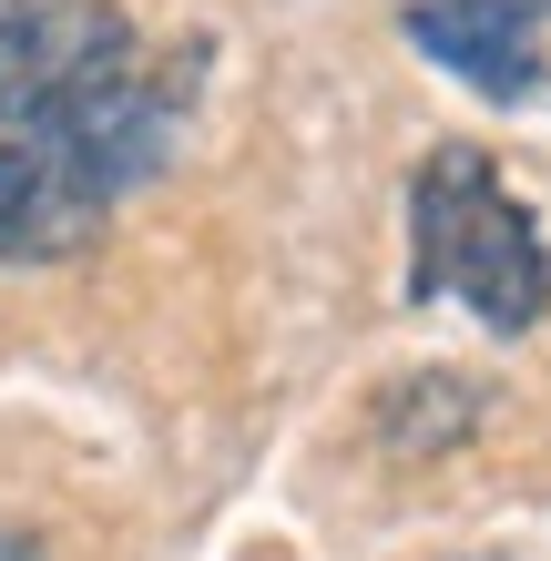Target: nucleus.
<instances>
[{
  "label": "nucleus",
  "instance_id": "nucleus-5",
  "mask_svg": "<svg viewBox=\"0 0 551 561\" xmlns=\"http://www.w3.org/2000/svg\"><path fill=\"white\" fill-rule=\"evenodd\" d=\"M61 11H72V0H0V103H11V92L51 61Z\"/></svg>",
  "mask_w": 551,
  "mask_h": 561
},
{
  "label": "nucleus",
  "instance_id": "nucleus-6",
  "mask_svg": "<svg viewBox=\"0 0 551 561\" xmlns=\"http://www.w3.org/2000/svg\"><path fill=\"white\" fill-rule=\"evenodd\" d=\"M0 561H31V541H0Z\"/></svg>",
  "mask_w": 551,
  "mask_h": 561
},
{
  "label": "nucleus",
  "instance_id": "nucleus-4",
  "mask_svg": "<svg viewBox=\"0 0 551 561\" xmlns=\"http://www.w3.org/2000/svg\"><path fill=\"white\" fill-rule=\"evenodd\" d=\"M378 419H388V439H399V449H449V439L480 419V399H470L449 368H418V378L388 388V409H378Z\"/></svg>",
  "mask_w": 551,
  "mask_h": 561
},
{
  "label": "nucleus",
  "instance_id": "nucleus-3",
  "mask_svg": "<svg viewBox=\"0 0 551 561\" xmlns=\"http://www.w3.org/2000/svg\"><path fill=\"white\" fill-rule=\"evenodd\" d=\"M409 42L491 103L541 92V0H409Z\"/></svg>",
  "mask_w": 551,
  "mask_h": 561
},
{
  "label": "nucleus",
  "instance_id": "nucleus-1",
  "mask_svg": "<svg viewBox=\"0 0 551 561\" xmlns=\"http://www.w3.org/2000/svg\"><path fill=\"white\" fill-rule=\"evenodd\" d=\"M184 82L194 61L153 82L113 0H72L51 61L0 103V266H61L103 236L113 205L164 163Z\"/></svg>",
  "mask_w": 551,
  "mask_h": 561
},
{
  "label": "nucleus",
  "instance_id": "nucleus-2",
  "mask_svg": "<svg viewBox=\"0 0 551 561\" xmlns=\"http://www.w3.org/2000/svg\"><path fill=\"white\" fill-rule=\"evenodd\" d=\"M409 296H460L491 337H521L551 307V245L501 194L491 153L439 144L409 184Z\"/></svg>",
  "mask_w": 551,
  "mask_h": 561
}]
</instances>
